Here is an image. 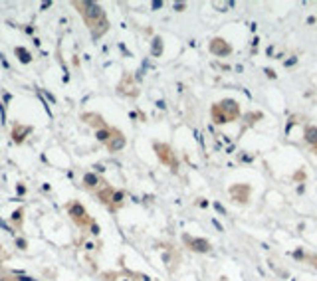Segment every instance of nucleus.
Returning a JSON list of instances; mask_svg holds the SVG:
<instances>
[{
	"label": "nucleus",
	"mask_w": 317,
	"mask_h": 281,
	"mask_svg": "<svg viewBox=\"0 0 317 281\" xmlns=\"http://www.w3.org/2000/svg\"><path fill=\"white\" fill-rule=\"evenodd\" d=\"M230 194H232V198H234L236 202L244 204V202H248V198H250V186H246V184H234V186L230 188Z\"/></svg>",
	"instance_id": "0eeeda50"
},
{
	"label": "nucleus",
	"mask_w": 317,
	"mask_h": 281,
	"mask_svg": "<svg viewBox=\"0 0 317 281\" xmlns=\"http://www.w3.org/2000/svg\"><path fill=\"white\" fill-rule=\"evenodd\" d=\"M111 200H113L115 204H121V200H123V192H121V190L113 192V194H111Z\"/></svg>",
	"instance_id": "dca6fc26"
},
{
	"label": "nucleus",
	"mask_w": 317,
	"mask_h": 281,
	"mask_svg": "<svg viewBox=\"0 0 317 281\" xmlns=\"http://www.w3.org/2000/svg\"><path fill=\"white\" fill-rule=\"evenodd\" d=\"M76 8H79V14L83 16V20L87 22L91 30V38L93 40H99L103 34L107 32V18H105V12L99 4L95 2H76Z\"/></svg>",
	"instance_id": "f257e3e1"
},
{
	"label": "nucleus",
	"mask_w": 317,
	"mask_h": 281,
	"mask_svg": "<svg viewBox=\"0 0 317 281\" xmlns=\"http://www.w3.org/2000/svg\"><path fill=\"white\" fill-rule=\"evenodd\" d=\"M16 190H18V194H26V186H22V184H18Z\"/></svg>",
	"instance_id": "aec40b11"
},
{
	"label": "nucleus",
	"mask_w": 317,
	"mask_h": 281,
	"mask_svg": "<svg viewBox=\"0 0 317 281\" xmlns=\"http://www.w3.org/2000/svg\"><path fill=\"white\" fill-rule=\"evenodd\" d=\"M16 246H18L20 250H26V240H20L18 238V240H16Z\"/></svg>",
	"instance_id": "f3484780"
},
{
	"label": "nucleus",
	"mask_w": 317,
	"mask_h": 281,
	"mask_svg": "<svg viewBox=\"0 0 317 281\" xmlns=\"http://www.w3.org/2000/svg\"><path fill=\"white\" fill-rule=\"evenodd\" d=\"M123 146H125V137H123V133L113 131V129H111V139L107 141V149H109L111 153H115V150H121Z\"/></svg>",
	"instance_id": "6e6552de"
},
{
	"label": "nucleus",
	"mask_w": 317,
	"mask_h": 281,
	"mask_svg": "<svg viewBox=\"0 0 317 281\" xmlns=\"http://www.w3.org/2000/svg\"><path fill=\"white\" fill-rule=\"evenodd\" d=\"M305 141L311 145H317V127H305Z\"/></svg>",
	"instance_id": "f8f14e48"
},
{
	"label": "nucleus",
	"mask_w": 317,
	"mask_h": 281,
	"mask_svg": "<svg viewBox=\"0 0 317 281\" xmlns=\"http://www.w3.org/2000/svg\"><path fill=\"white\" fill-rule=\"evenodd\" d=\"M210 52L214 56H228V54H232V46L222 38H214L210 42Z\"/></svg>",
	"instance_id": "20e7f679"
},
{
	"label": "nucleus",
	"mask_w": 317,
	"mask_h": 281,
	"mask_svg": "<svg viewBox=\"0 0 317 281\" xmlns=\"http://www.w3.org/2000/svg\"><path fill=\"white\" fill-rule=\"evenodd\" d=\"M91 234H95V236H97V234H99V228H97V226H95V224L91 226Z\"/></svg>",
	"instance_id": "b1692460"
},
{
	"label": "nucleus",
	"mask_w": 317,
	"mask_h": 281,
	"mask_svg": "<svg viewBox=\"0 0 317 281\" xmlns=\"http://www.w3.org/2000/svg\"><path fill=\"white\" fill-rule=\"evenodd\" d=\"M42 93H44V95H46V97H48V99H50V101H52V103H56V97H54L52 93H48V91H42Z\"/></svg>",
	"instance_id": "a211bd4d"
},
{
	"label": "nucleus",
	"mask_w": 317,
	"mask_h": 281,
	"mask_svg": "<svg viewBox=\"0 0 317 281\" xmlns=\"http://www.w3.org/2000/svg\"><path fill=\"white\" fill-rule=\"evenodd\" d=\"M0 228H4V230H6V232H12V230L8 228V224H6V222H4V220H0ZM12 234H14V232H12Z\"/></svg>",
	"instance_id": "6ab92c4d"
},
{
	"label": "nucleus",
	"mask_w": 317,
	"mask_h": 281,
	"mask_svg": "<svg viewBox=\"0 0 317 281\" xmlns=\"http://www.w3.org/2000/svg\"><path fill=\"white\" fill-rule=\"evenodd\" d=\"M155 150L158 154V158H161L165 165H170L173 168H177V158H174L173 150H170L169 145H161V142H155Z\"/></svg>",
	"instance_id": "7ed1b4c3"
},
{
	"label": "nucleus",
	"mask_w": 317,
	"mask_h": 281,
	"mask_svg": "<svg viewBox=\"0 0 317 281\" xmlns=\"http://www.w3.org/2000/svg\"><path fill=\"white\" fill-rule=\"evenodd\" d=\"M309 261H311V263H313V267H315V269H317V255H311V257H309Z\"/></svg>",
	"instance_id": "4be33fe9"
},
{
	"label": "nucleus",
	"mask_w": 317,
	"mask_h": 281,
	"mask_svg": "<svg viewBox=\"0 0 317 281\" xmlns=\"http://www.w3.org/2000/svg\"><path fill=\"white\" fill-rule=\"evenodd\" d=\"M83 184H85L87 188L97 186V184H99V176L93 174V172H85V174H83Z\"/></svg>",
	"instance_id": "9b49d317"
},
{
	"label": "nucleus",
	"mask_w": 317,
	"mask_h": 281,
	"mask_svg": "<svg viewBox=\"0 0 317 281\" xmlns=\"http://www.w3.org/2000/svg\"><path fill=\"white\" fill-rule=\"evenodd\" d=\"M93 168H95V170H97V172H103V170H105V166H103V165H95V166H93Z\"/></svg>",
	"instance_id": "5701e85b"
},
{
	"label": "nucleus",
	"mask_w": 317,
	"mask_h": 281,
	"mask_svg": "<svg viewBox=\"0 0 317 281\" xmlns=\"http://www.w3.org/2000/svg\"><path fill=\"white\" fill-rule=\"evenodd\" d=\"M182 240L188 244V247L192 251H200V253H208L210 251V244L206 240H200V238H190V236H182Z\"/></svg>",
	"instance_id": "39448f33"
},
{
	"label": "nucleus",
	"mask_w": 317,
	"mask_h": 281,
	"mask_svg": "<svg viewBox=\"0 0 317 281\" xmlns=\"http://www.w3.org/2000/svg\"><path fill=\"white\" fill-rule=\"evenodd\" d=\"M151 54L155 57H158L162 54V40L158 36H155V40H153V46H151Z\"/></svg>",
	"instance_id": "ddd939ff"
},
{
	"label": "nucleus",
	"mask_w": 317,
	"mask_h": 281,
	"mask_svg": "<svg viewBox=\"0 0 317 281\" xmlns=\"http://www.w3.org/2000/svg\"><path fill=\"white\" fill-rule=\"evenodd\" d=\"M238 117H240V105H238L234 99H222L220 103L212 105V119L218 125L234 121Z\"/></svg>",
	"instance_id": "f03ea898"
},
{
	"label": "nucleus",
	"mask_w": 317,
	"mask_h": 281,
	"mask_svg": "<svg viewBox=\"0 0 317 281\" xmlns=\"http://www.w3.org/2000/svg\"><path fill=\"white\" fill-rule=\"evenodd\" d=\"M22 216H24V210L20 208V210H14V214H12V222H16V224H22Z\"/></svg>",
	"instance_id": "2eb2a0df"
},
{
	"label": "nucleus",
	"mask_w": 317,
	"mask_h": 281,
	"mask_svg": "<svg viewBox=\"0 0 317 281\" xmlns=\"http://www.w3.org/2000/svg\"><path fill=\"white\" fill-rule=\"evenodd\" d=\"M0 61H2V65H4V68H10V64L6 61V57H4L2 54H0Z\"/></svg>",
	"instance_id": "412c9836"
},
{
	"label": "nucleus",
	"mask_w": 317,
	"mask_h": 281,
	"mask_svg": "<svg viewBox=\"0 0 317 281\" xmlns=\"http://www.w3.org/2000/svg\"><path fill=\"white\" fill-rule=\"evenodd\" d=\"M95 139H97L99 142H107V141L111 139V129H107V127L99 129V131L95 133Z\"/></svg>",
	"instance_id": "4468645a"
},
{
	"label": "nucleus",
	"mask_w": 317,
	"mask_h": 281,
	"mask_svg": "<svg viewBox=\"0 0 317 281\" xmlns=\"http://www.w3.org/2000/svg\"><path fill=\"white\" fill-rule=\"evenodd\" d=\"M214 208H216V210H218V212H222V214H224V208H222V206H220V204H218V202H216V204H214Z\"/></svg>",
	"instance_id": "393cba45"
},
{
	"label": "nucleus",
	"mask_w": 317,
	"mask_h": 281,
	"mask_svg": "<svg viewBox=\"0 0 317 281\" xmlns=\"http://www.w3.org/2000/svg\"><path fill=\"white\" fill-rule=\"evenodd\" d=\"M30 131H32V127H18V125H16L14 131H12L14 142H22V141H24V135H26V133H30Z\"/></svg>",
	"instance_id": "9d476101"
},
{
	"label": "nucleus",
	"mask_w": 317,
	"mask_h": 281,
	"mask_svg": "<svg viewBox=\"0 0 317 281\" xmlns=\"http://www.w3.org/2000/svg\"><path fill=\"white\" fill-rule=\"evenodd\" d=\"M14 54H16V57H18L22 64H30L32 61V54L28 52L26 48H22V46H18V48H14Z\"/></svg>",
	"instance_id": "1a4fd4ad"
},
{
	"label": "nucleus",
	"mask_w": 317,
	"mask_h": 281,
	"mask_svg": "<svg viewBox=\"0 0 317 281\" xmlns=\"http://www.w3.org/2000/svg\"><path fill=\"white\" fill-rule=\"evenodd\" d=\"M69 216H72V218L77 222L79 226H83V224H87V222H89V218H87L85 208H83L79 202H73L72 206H69Z\"/></svg>",
	"instance_id": "423d86ee"
},
{
	"label": "nucleus",
	"mask_w": 317,
	"mask_h": 281,
	"mask_svg": "<svg viewBox=\"0 0 317 281\" xmlns=\"http://www.w3.org/2000/svg\"><path fill=\"white\" fill-rule=\"evenodd\" d=\"M315 150H317V145H315Z\"/></svg>",
	"instance_id": "a878e982"
}]
</instances>
